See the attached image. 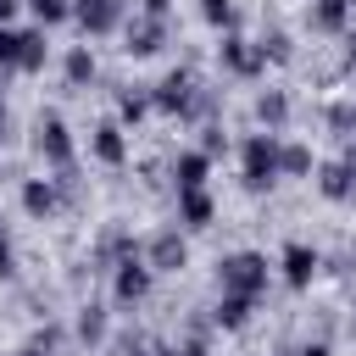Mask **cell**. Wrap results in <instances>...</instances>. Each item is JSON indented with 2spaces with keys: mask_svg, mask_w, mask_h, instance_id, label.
I'll list each match as a JSON object with an SVG mask.
<instances>
[{
  "mask_svg": "<svg viewBox=\"0 0 356 356\" xmlns=\"http://www.w3.org/2000/svg\"><path fill=\"white\" fill-rule=\"evenodd\" d=\"M278 145H284V134H245L239 139V184L250 189V195H267L284 172H278Z\"/></svg>",
  "mask_w": 356,
  "mask_h": 356,
  "instance_id": "obj_1",
  "label": "cell"
},
{
  "mask_svg": "<svg viewBox=\"0 0 356 356\" xmlns=\"http://www.w3.org/2000/svg\"><path fill=\"white\" fill-rule=\"evenodd\" d=\"M150 106H156L161 117L189 122L195 111H211V95L195 83V72H189V67H178V72H167L161 83H150Z\"/></svg>",
  "mask_w": 356,
  "mask_h": 356,
  "instance_id": "obj_2",
  "label": "cell"
},
{
  "mask_svg": "<svg viewBox=\"0 0 356 356\" xmlns=\"http://www.w3.org/2000/svg\"><path fill=\"white\" fill-rule=\"evenodd\" d=\"M33 150H39V161L50 167V172H72V134H67V117L61 111H39L33 117Z\"/></svg>",
  "mask_w": 356,
  "mask_h": 356,
  "instance_id": "obj_3",
  "label": "cell"
},
{
  "mask_svg": "<svg viewBox=\"0 0 356 356\" xmlns=\"http://www.w3.org/2000/svg\"><path fill=\"white\" fill-rule=\"evenodd\" d=\"M267 256L261 250H228L222 261H217V284L222 289H234V295H261L267 289Z\"/></svg>",
  "mask_w": 356,
  "mask_h": 356,
  "instance_id": "obj_4",
  "label": "cell"
},
{
  "mask_svg": "<svg viewBox=\"0 0 356 356\" xmlns=\"http://www.w3.org/2000/svg\"><path fill=\"white\" fill-rule=\"evenodd\" d=\"M150 289H156V267L145 261V250H134L111 267V306H139Z\"/></svg>",
  "mask_w": 356,
  "mask_h": 356,
  "instance_id": "obj_5",
  "label": "cell"
},
{
  "mask_svg": "<svg viewBox=\"0 0 356 356\" xmlns=\"http://www.w3.org/2000/svg\"><path fill=\"white\" fill-rule=\"evenodd\" d=\"M72 22L83 39H111L128 22V0H72Z\"/></svg>",
  "mask_w": 356,
  "mask_h": 356,
  "instance_id": "obj_6",
  "label": "cell"
},
{
  "mask_svg": "<svg viewBox=\"0 0 356 356\" xmlns=\"http://www.w3.org/2000/svg\"><path fill=\"white\" fill-rule=\"evenodd\" d=\"M217 67L228 72V78H261L267 72V56L256 50V39H245V33H222V44H217Z\"/></svg>",
  "mask_w": 356,
  "mask_h": 356,
  "instance_id": "obj_7",
  "label": "cell"
},
{
  "mask_svg": "<svg viewBox=\"0 0 356 356\" xmlns=\"http://www.w3.org/2000/svg\"><path fill=\"white\" fill-rule=\"evenodd\" d=\"M139 250H145V261L156 267V278H161V273H184V267H189V239H184V228H156Z\"/></svg>",
  "mask_w": 356,
  "mask_h": 356,
  "instance_id": "obj_8",
  "label": "cell"
},
{
  "mask_svg": "<svg viewBox=\"0 0 356 356\" xmlns=\"http://www.w3.org/2000/svg\"><path fill=\"white\" fill-rule=\"evenodd\" d=\"M161 44H167V17H150V11H139L134 22H122V50H128L134 61L156 56Z\"/></svg>",
  "mask_w": 356,
  "mask_h": 356,
  "instance_id": "obj_9",
  "label": "cell"
},
{
  "mask_svg": "<svg viewBox=\"0 0 356 356\" xmlns=\"http://www.w3.org/2000/svg\"><path fill=\"white\" fill-rule=\"evenodd\" d=\"M89 156H95L100 167H122V161H128V128H122L117 117L95 122V134H89Z\"/></svg>",
  "mask_w": 356,
  "mask_h": 356,
  "instance_id": "obj_10",
  "label": "cell"
},
{
  "mask_svg": "<svg viewBox=\"0 0 356 356\" xmlns=\"http://www.w3.org/2000/svg\"><path fill=\"white\" fill-rule=\"evenodd\" d=\"M61 178H22V211L33 217V222H50L56 211H61Z\"/></svg>",
  "mask_w": 356,
  "mask_h": 356,
  "instance_id": "obj_11",
  "label": "cell"
},
{
  "mask_svg": "<svg viewBox=\"0 0 356 356\" xmlns=\"http://www.w3.org/2000/svg\"><path fill=\"white\" fill-rule=\"evenodd\" d=\"M317 267H323V261H317V250H312L306 239H289V245H284V256H278V273H284V284H289V289H312Z\"/></svg>",
  "mask_w": 356,
  "mask_h": 356,
  "instance_id": "obj_12",
  "label": "cell"
},
{
  "mask_svg": "<svg viewBox=\"0 0 356 356\" xmlns=\"http://www.w3.org/2000/svg\"><path fill=\"white\" fill-rule=\"evenodd\" d=\"M211 217H217V200H211V189H178V228H184V234H200V228H211Z\"/></svg>",
  "mask_w": 356,
  "mask_h": 356,
  "instance_id": "obj_13",
  "label": "cell"
},
{
  "mask_svg": "<svg viewBox=\"0 0 356 356\" xmlns=\"http://www.w3.org/2000/svg\"><path fill=\"white\" fill-rule=\"evenodd\" d=\"M206 178H211V156L200 145L172 156V189H206Z\"/></svg>",
  "mask_w": 356,
  "mask_h": 356,
  "instance_id": "obj_14",
  "label": "cell"
},
{
  "mask_svg": "<svg viewBox=\"0 0 356 356\" xmlns=\"http://www.w3.org/2000/svg\"><path fill=\"white\" fill-rule=\"evenodd\" d=\"M312 178H317V195H323V200H334V206L356 195V178H350V167H345V161H317V172H312Z\"/></svg>",
  "mask_w": 356,
  "mask_h": 356,
  "instance_id": "obj_15",
  "label": "cell"
},
{
  "mask_svg": "<svg viewBox=\"0 0 356 356\" xmlns=\"http://www.w3.org/2000/svg\"><path fill=\"white\" fill-rule=\"evenodd\" d=\"M95 72H100V61H95L89 39H83V44H72V50L61 56V78H67V89H89V83H95Z\"/></svg>",
  "mask_w": 356,
  "mask_h": 356,
  "instance_id": "obj_16",
  "label": "cell"
},
{
  "mask_svg": "<svg viewBox=\"0 0 356 356\" xmlns=\"http://www.w3.org/2000/svg\"><path fill=\"white\" fill-rule=\"evenodd\" d=\"M289 111H295V106H289V89H261V95H256V122H261L267 134H284V128H289Z\"/></svg>",
  "mask_w": 356,
  "mask_h": 356,
  "instance_id": "obj_17",
  "label": "cell"
},
{
  "mask_svg": "<svg viewBox=\"0 0 356 356\" xmlns=\"http://www.w3.org/2000/svg\"><path fill=\"white\" fill-rule=\"evenodd\" d=\"M250 312H256V295H234V289H222V295H217V306H211V323L234 334V328H245V323H250Z\"/></svg>",
  "mask_w": 356,
  "mask_h": 356,
  "instance_id": "obj_18",
  "label": "cell"
},
{
  "mask_svg": "<svg viewBox=\"0 0 356 356\" xmlns=\"http://www.w3.org/2000/svg\"><path fill=\"white\" fill-rule=\"evenodd\" d=\"M134 250H139V239H134L128 228H106V234H100V245H95V267H100V273H111V267H117L122 256H134Z\"/></svg>",
  "mask_w": 356,
  "mask_h": 356,
  "instance_id": "obj_19",
  "label": "cell"
},
{
  "mask_svg": "<svg viewBox=\"0 0 356 356\" xmlns=\"http://www.w3.org/2000/svg\"><path fill=\"white\" fill-rule=\"evenodd\" d=\"M106 328H111V312H106L100 300H83V306H78V317H72L78 345H100V339H106Z\"/></svg>",
  "mask_w": 356,
  "mask_h": 356,
  "instance_id": "obj_20",
  "label": "cell"
},
{
  "mask_svg": "<svg viewBox=\"0 0 356 356\" xmlns=\"http://www.w3.org/2000/svg\"><path fill=\"white\" fill-rule=\"evenodd\" d=\"M278 172H284V178H312V172H317V156H312V145H300V139H284V145H278Z\"/></svg>",
  "mask_w": 356,
  "mask_h": 356,
  "instance_id": "obj_21",
  "label": "cell"
},
{
  "mask_svg": "<svg viewBox=\"0 0 356 356\" xmlns=\"http://www.w3.org/2000/svg\"><path fill=\"white\" fill-rule=\"evenodd\" d=\"M44 61H50V39H44V28L33 22V28H22V56H17V72H44Z\"/></svg>",
  "mask_w": 356,
  "mask_h": 356,
  "instance_id": "obj_22",
  "label": "cell"
},
{
  "mask_svg": "<svg viewBox=\"0 0 356 356\" xmlns=\"http://www.w3.org/2000/svg\"><path fill=\"white\" fill-rule=\"evenodd\" d=\"M312 28L317 33H345L350 28V6L345 0H317L312 6Z\"/></svg>",
  "mask_w": 356,
  "mask_h": 356,
  "instance_id": "obj_23",
  "label": "cell"
},
{
  "mask_svg": "<svg viewBox=\"0 0 356 356\" xmlns=\"http://www.w3.org/2000/svg\"><path fill=\"white\" fill-rule=\"evenodd\" d=\"M150 111H156V106H150V89H122V95H117V122H122V128H128V122H145Z\"/></svg>",
  "mask_w": 356,
  "mask_h": 356,
  "instance_id": "obj_24",
  "label": "cell"
},
{
  "mask_svg": "<svg viewBox=\"0 0 356 356\" xmlns=\"http://www.w3.org/2000/svg\"><path fill=\"white\" fill-rule=\"evenodd\" d=\"M256 50H261V56H267L273 67H284V61L295 56V39H289L284 28H273V33H261V39H256Z\"/></svg>",
  "mask_w": 356,
  "mask_h": 356,
  "instance_id": "obj_25",
  "label": "cell"
},
{
  "mask_svg": "<svg viewBox=\"0 0 356 356\" xmlns=\"http://www.w3.org/2000/svg\"><path fill=\"white\" fill-rule=\"evenodd\" d=\"M28 11H33V22L39 28H56V22H67L72 17V0H22Z\"/></svg>",
  "mask_w": 356,
  "mask_h": 356,
  "instance_id": "obj_26",
  "label": "cell"
},
{
  "mask_svg": "<svg viewBox=\"0 0 356 356\" xmlns=\"http://www.w3.org/2000/svg\"><path fill=\"white\" fill-rule=\"evenodd\" d=\"M17 56H22V28L0 22V78H11V72H17Z\"/></svg>",
  "mask_w": 356,
  "mask_h": 356,
  "instance_id": "obj_27",
  "label": "cell"
},
{
  "mask_svg": "<svg viewBox=\"0 0 356 356\" xmlns=\"http://www.w3.org/2000/svg\"><path fill=\"white\" fill-rule=\"evenodd\" d=\"M200 17H206V28H234V0H200Z\"/></svg>",
  "mask_w": 356,
  "mask_h": 356,
  "instance_id": "obj_28",
  "label": "cell"
},
{
  "mask_svg": "<svg viewBox=\"0 0 356 356\" xmlns=\"http://www.w3.org/2000/svg\"><path fill=\"white\" fill-rule=\"evenodd\" d=\"M328 128L356 134V106H350V100H334V106H328Z\"/></svg>",
  "mask_w": 356,
  "mask_h": 356,
  "instance_id": "obj_29",
  "label": "cell"
},
{
  "mask_svg": "<svg viewBox=\"0 0 356 356\" xmlns=\"http://www.w3.org/2000/svg\"><path fill=\"white\" fill-rule=\"evenodd\" d=\"M200 150H206V156H222V150H228V139H222V128H217V122H206V128H200Z\"/></svg>",
  "mask_w": 356,
  "mask_h": 356,
  "instance_id": "obj_30",
  "label": "cell"
},
{
  "mask_svg": "<svg viewBox=\"0 0 356 356\" xmlns=\"http://www.w3.org/2000/svg\"><path fill=\"white\" fill-rule=\"evenodd\" d=\"M0 278H17V250H11L6 234H0Z\"/></svg>",
  "mask_w": 356,
  "mask_h": 356,
  "instance_id": "obj_31",
  "label": "cell"
},
{
  "mask_svg": "<svg viewBox=\"0 0 356 356\" xmlns=\"http://www.w3.org/2000/svg\"><path fill=\"white\" fill-rule=\"evenodd\" d=\"M167 356H211V350H206V339H184V345L167 350Z\"/></svg>",
  "mask_w": 356,
  "mask_h": 356,
  "instance_id": "obj_32",
  "label": "cell"
},
{
  "mask_svg": "<svg viewBox=\"0 0 356 356\" xmlns=\"http://www.w3.org/2000/svg\"><path fill=\"white\" fill-rule=\"evenodd\" d=\"M300 356H334V345H328V339H306V345H300Z\"/></svg>",
  "mask_w": 356,
  "mask_h": 356,
  "instance_id": "obj_33",
  "label": "cell"
},
{
  "mask_svg": "<svg viewBox=\"0 0 356 356\" xmlns=\"http://www.w3.org/2000/svg\"><path fill=\"white\" fill-rule=\"evenodd\" d=\"M17 11H28L22 0H0V22H17Z\"/></svg>",
  "mask_w": 356,
  "mask_h": 356,
  "instance_id": "obj_34",
  "label": "cell"
},
{
  "mask_svg": "<svg viewBox=\"0 0 356 356\" xmlns=\"http://www.w3.org/2000/svg\"><path fill=\"white\" fill-rule=\"evenodd\" d=\"M139 11H150V17H167V11H172V0H139Z\"/></svg>",
  "mask_w": 356,
  "mask_h": 356,
  "instance_id": "obj_35",
  "label": "cell"
},
{
  "mask_svg": "<svg viewBox=\"0 0 356 356\" xmlns=\"http://www.w3.org/2000/svg\"><path fill=\"white\" fill-rule=\"evenodd\" d=\"M345 67H350V72H356V28H350V33H345Z\"/></svg>",
  "mask_w": 356,
  "mask_h": 356,
  "instance_id": "obj_36",
  "label": "cell"
},
{
  "mask_svg": "<svg viewBox=\"0 0 356 356\" xmlns=\"http://www.w3.org/2000/svg\"><path fill=\"white\" fill-rule=\"evenodd\" d=\"M339 161H345V167H350V178H356V145H350V150H345Z\"/></svg>",
  "mask_w": 356,
  "mask_h": 356,
  "instance_id": "obj_37",
  "label": "cell"
},
{
  "mask_svg": "<svg viewBox=\"0 0 356 356\" xmlns=\"http://www.w3.org/2000/svg\"><path fill=\"white\" fill-rule=\"evenodd\" d=\"M6 128H11V117H6V100H0V139H6Z\"/></svg>",
  "mask_w": 356,
  "mask_h": 356,
  "instance_id": "obj_38",
  "label": "cell"
},
{
  "mask_svg": "<svg viewBox=\"0 0 356 356\" xmlns=\"http://www.w3.org/2000/svg\"><path fill=\"white\" fill-rule=\"evenodd\" d=\"M350 334H356V317H350Z\"/></svg>",
  "mask_w": 356,
  "mask_h": 356,
  "instance_id": "obj_39",
  "label": "cell"
},
{
  "mask_svg": "<svg viewBox=\"0 0 356 356\" xmlns=\"http://www.w3.org/2000/svg\"><path fill=\"white\" fill-rule=\"evenodd\" d=\"M345 6H350V11H356V0H345Z\"/></svg>",
  "mask_w": 356,
  "mask_h": 356,
  "instance_id": "obj_40",
  "label": "cell"
}]
</instances>
